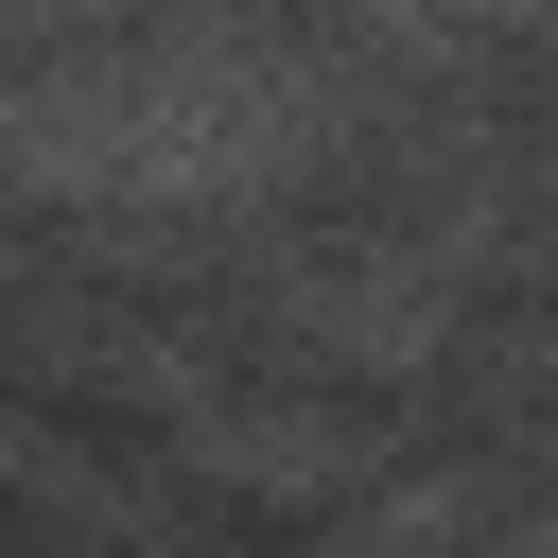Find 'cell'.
<instances>
[{
	"instance_id": "cell-2",
	"label": "cell",
	"mask_w": 558,
	"mask_h": 558,
	"mask_svg": "<svg viewBox=\"0 0 558 558\" xmlns=\"http://www.w3.org/2000/svg\"><path fill=\"white\" fill-rule=\"evenodd\" d=\"M541 0H349V35H384V52H488V35H523Z\"/></svg>"
},
{
	"instance_id": "cell-1",
	"label": "cell",
	"mask_w": 558,
	"mask_h": 558,
	"mask_svg": "<svg viewBox=\"0 0 558 558\" xmlns=\"http://www.w3.org/2000/svg\"><path fill=\"white\" fill-rule=\"evenodd\" d=\"M314 140H331V70L244 17H157L122 52L0 87V174L70 192V209H227V192L296 174Z\"/></svg>"
}]
</instances>
